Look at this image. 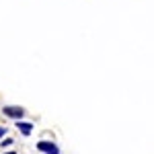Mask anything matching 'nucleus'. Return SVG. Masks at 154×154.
I'll use <instances>...</instances> for the list:
<instances>
[{"mask_svg":"<svg viewBox=\"0 0 154 154\" xmlns=\"http://www.w3.org/2000/svg\"><path fill=\"white\" fill-rule=\"evenodd\" d=\"M37 148H39L41 152H45V154H60L58 146L54 142H37Z\"/></svg>","mask_w":154,"mask_h":154,"instance_id":"obj_1","label":"nucleus"},{"mask_svg":"<svg viewBox=\"0 0 154 154\" xmlns=\"http://www.w3.org/2000/svg\"><path fill=\"white\" fill-rule=\"evenodd\" d=\"M2 111H4V115L14 117V119H21L25 115V109H21V107H4Z\"/></svg>","mask_w":154,"mask_h":154,"instance_id":"obj_2","label":"nucleus"},{"mask_svg":"<svg viewBox=\"0 0 154 154\" xmlns=\"http://www.w3.org/2000/svg\"><path fill=\"white\" fill-rule=\"evenodd\" d=\"M17 128H19V130L23 131L25 136H29V134L33 131V125H31L29 121H19V119H17Z\"/></svg>","mask_w":154,"mask_h":154,"instance_id":"obj_3","label":"nucleus"},{"mask_svg":"<svg viewBox=\"0 0 154 154\" xmlns=\"http://www.w3.org/2000/svg\"><path fill=\"white\" fill-rule=\"evenodd\" d=\"M12 142H14V140H12V138H4V140H2V142H0V146H11Z\"/></svg>","mask_w":154,"mask_h":154,"instance_id":"obj_4","label":"nucleus"},{"mask_svg":"<svg viewBox=\"0 0 154 154\" xmlns=\"http://www.w3.org/2000/svg\"><path fill=\"white\" fill-rule=\"evenodd\" d=\"M2 136H6V130H4V128H0V138H2Z\"/></svg>","mask_w":154,"mask_h":154,"instance_id":"obj_5","label":"nucleus"},{"mask_svg":"<svg viewBox=\"0 0 154 154\" xmlns=\"http://www.w3.org/2000/svg\"><path fill=\"white\" fill-rule=\"evenodd\" d=\"M6 154H14V152H6Z\"/></svg>","mask_w":154,"mask_h":154,"instance_id":"obj_6","label":"nucleus"}]
</instances>
